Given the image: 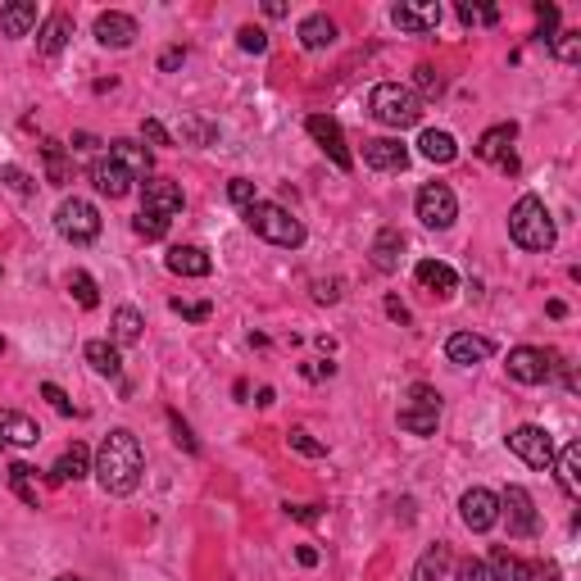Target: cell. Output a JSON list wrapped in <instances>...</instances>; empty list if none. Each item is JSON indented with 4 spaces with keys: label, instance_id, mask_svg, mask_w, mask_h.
Here are the masks:
<instances>
[{
    "label": "cell",
    "instance_id": "30bf717a",
    "mask_svg": "<svg viewBox=\"0 0 581 581\" xmlns=\"http://www.w3.org/2000/svg\"><path fill=\"white\" fill-rule=\"evenodd\" d=\"M309 137L318 141V146H323V155L332 159L336 168H341V173H350V168H355V155H350V146H345V132H341V123L336 119H327V114H309Z\"/></svg>",
    "mask_w": 581,
    "mask_h": 581
},
{
    "label": "cell",
    "instance_id": "816d5d0a",
    "mask_svg": "<svg viewBox=\"0 0 581 581\" xmlns=\"http://www.w3.org/2000/svg\"><path fill=\"white\" fill-rule=\"evenodd\" d=\"M459 581H491V572H486V563L468 559V563H459Z\"/></svg>",
    "mask_w": 581,
    "mask_h": 581
},
{
    "label": "cell",
    "instance_id": "9c48e42d",
    "mask_svg": "<svg viewBox=\"0 0 581 581\" xmlns=\"http://www.w3.org/2000/svg\"><path fill=\"white\" fill-rule=\"evenodd\" d=\"M459 518H463V527H468V532H491L495 522H500V495L486 491V486H473V491H463Z\"/></svg>",
    "mask_w": 581,
    "mask_h": 581
},
{
    "label": "cell",
    "instance_id": "f5cc1de1",
    "mask_svg": "<svg viewBox=\"0 0 581 581\" xmlns=\"http://www.w3.org/2000/svg\"><path fill=\"white\" fill-rule=\"evenodd\" d=\"M187 137L196 141V146H205V141H214V128H209V123H200V119H187Z\"/></svg>",
    "mask_w": 581,
    "mask_h": 581
},
{
    "label": "cell",
    "instance_id": "ffe728a7",
    "mask_svg": "<svg viewBox=\"0 0 581 581\" xmlns=\"http://www.w3.org/2000/svg\"><path fill=\"white\" fill-rule=\"evenodd\" d=\"M418 286H427L432 296H454L459 291V273H454L450 264H441V259H423V264L414 268Z\"/></svg>",
    "mask_w": 581,
    "mask_h": 581
},
{
    "label": "cell",
    "instance_id": "ee69618b",
    "mask_svg": "<svg viewBox=\"0 0 581 581\" xmlns=\"http://www.w3.org/2000/svg\"><path fill=\"white\" fill-rule=\"evenodd\" d=\"M227 196H232V205L246 214L250 205H255V182H246V178H232V187H227Z\"/></svg>",
    "mask_w": 581,
    "mask_h": 581
},
{
    "label": "cell",
    "instance_id": "6f0895ef",
    "mask_svg": "<svg viewBox=\"0 0 581 581\" xmlns=\"http://www.w3.org/2000/svg\"><path fill=\"white\" fill-rule=\"evenodd\" d=\"M286 513L296 522H318V504H286Z\"/></svg>",
    "mask_w": 581,
    "mask_h": 581
},
{
    "label": "cell",
    "instance_id": "d6986e66",
    "mask_svg": "<svg viewBox=\"0 0 581 581\" xmlns=\"http://www.w3.org/2000/svg\"><path fill=\"white\" fill-rule=\"evenodd\" d=\"M109 159H114V164H119V168H128L132 178H150V168H155L150 150L141 146V141H128V137L109 141Z\"/></svg>",
    "mask_w": 581,
    "mask_h": 581
},
{
    "label": "cell",
    "instance_id": "277c9868",
    "mask_svg": "<svg viewBox=\"0 0 581 581\" xmlns=\"http://www.w3.org/2000/svg\"><path fill=\"white\" fill-rule=\"evenodd\" d=\"M368 109H373V119L382 123V128H414L418 119H423V100H418V91L400 87V82H382V87H373V96H368Z\"/></svg>",
    "mask_w": 581,
    "mask_h": 581
},
{
    "label": "cell",
    "instance_id": "7402d4cb",
    "mask_svg": "<svg viewBox=\"0 0 581 581\" xmlns=\"http://www.w3.org/2000/svg\"><path fill=\"white\" fill-rule=\"evenodd\" d=\"M164 264H168V273H178V277H209V268H214L200 246H173Z\"/></svg>",
    "mask_w": 581,
    "mask_h": 581
},
{
    "label": "cell",
    "instance_id": "ab89813d",
    "mask_svg": "<svg viewBox=\"0 0 581 581\" xmlns=\"http://www.w3.org/2000/svg\"><path fill=\"white\" fill-rule=\"evenodd\" d=\"M132 232H137L141 241H159L168 232V218H159V214H146V209H141L137 218H132Z\"/></svg>",
    "mask_w": 581,
    "mask_h": 581
},
{
    "label": "cell",
    "instance_id": "c3c4849f",
    "mask_svg": "<svg viewBox=\"0 0 581 581\" xmlns=\"http://www.w3.org/2000/svg\"><path fill=\"white\" fill-rule=\"evenodd\" d=\"M41 395H46V400H50V404H55V414H64V418H69V414H73V404H69V395H64V391H60V386H55V382H41Z\"/></svg>",
    "mask_w": 581,
    "mask_h": 581
},
{
    "label": "cell",
    "instance_id": "ba28073f",
    "mask_svg": "<svg viewBox=\"0 0 581 581\" xmlns=\"http://www.w3.org/2000/svg\"><path fill=\"white\" fill-rule=\"evenodd\" d=\"M418 218H423L427 227H436V232L454 227V218H459V200H454V191L445 187V182H427V187L418 191Z\"/></svg>",
    "mask_w": 581,
    "mask_h": 581
},
{
    "label": "cell",
    "instance_id": "8d00e7d4",
    "mask_svg": "<svg viewBox=\"0 0 581 581\" xmlns=\"http://www.w3.org/2000/svg\"><path fill=\"white\" fill-rule=\"evenodd\" d=\"M10 486H14V495H19L23 504H32V509L41 504V491H37V482H32L28 463H10Z\"/></svg>",
    "mask_w": 581,
    "mask_h": 581
},
{
    "label": "cell",
    "instance_id": "7a4b0ae2",
    "mask_svg": "<svg viewBox=\"0 0 581 581\" xmlns=\"http://www.w3.org/2000/svg\"><path fill=\"white\" fill-rule=\"evenodd\" d=\"M509 237L518 241L522 250H532V255L554 250V218H550V209H545L541 196H522L518 205L509 209Z\"/></svg>",
    "mask_w": 581,
    "mask_h": 581
},
{
    "label": "cell",
    "instance_id": "1f68e13d",
    "mask_svg": "<svg viewBox=\"0 0 581 581\" xmlns=\"http://www.w3.org/2000/svg\"><path fill=\"white\" fill-rule=\"evenodd\" d=\"M141 327H146V318H141L132 305L114 309V341H119V345H137L141 341Z\"/></svg>",
    "mask_w": 581,
    "mask_h": 581
},
{
    "label": "cell",
    "instance_id": "9a60e30c",
    "mask_svg": "<svg viewBox=\"0 0 581 581\" xmlns=\"http://www.w3.org/2000/svg\"><path fill=\"white\" fill-rule=\"evenodd\" d=\"M132 182H137V178H132L128 168H119V164H114V159H109V155L91 164V187H96L100 196H109V200H123V196H128V191H132Z\"/></svg>",
    "mask_w": 581,
    "mask_h": 581
},
{
    "label": "cell",
    "instance_id": "94428289",
    "mask_svg": "<svg viewBox=\"0 0 581 581\" xmlns=\"http://www.w3.org/2000/svg\"><path fill=\"white\" fill-rule=\"evenodd\" d=\"M296 559L305 563V568H314V563H318V550H314V545H300V550H296Z\"/></svg>",
    "mask_w": 581,
    "mask_h": 581
},
{
    "label": "cell",
    "instance_id": "681fc988",
    "mask_svg": "<svg viewBox=\"0 0 581 581\" xmlns=\"http://www.w3.org/2000/svg\"><path fill=\"white\" fill-rule=\"evenodd\" d=\"M141 137L150 141V146H173V137H168V128L159 119H146L141 123Z\"/></svg>",
    "mask_w": 581,
    "mask_h": 581
},
{
    "label": "cell",
    "instance_id": "4fadbf2b",
    "mask_svg": "<svg viewBox=\"0 0 581 581\" xmlns=\"http://www.w3.org/2000/svg\"><path fill=\"white\" fill-rule=\"evenodd\" d=\"M141 209H146V214H159V218L182 214V187L168 178H146V187H141Z\"/></svg>",
    "mask_w": 581,
    "mask_h": 581
},
{
    "label": "cell",
    "instance_id": "f907efd6",
    "mask_svg": "<svg viewBox=\"0 0 581 581\" xmlns=\"http://www.w3.org/2000/svg\"><path fill=\"white\" fill-rule=\"evenodd\" d=\"M522 581H559V563H527Z\"/></svg>",
    "mask_w": 581,
    "mask_h": 581
},
{
    "label": "cell",
    "instance_id": "e7e4bbea",
    "mask_svg": "<svg viewBox=\"0 0 581 581\" xmlns=\"http://www.w3.org/2000/svg\"><path fill=\"white\" fill-rule=\"evenodd\" d=\"M73 150H96V137H87V132H78V137H73Z\"/></svg>",
    "mask_w": 581,
    "mask_h": 581
},
{
    "label": "cell",
    "instance_id": "9f6ffc18",
    "mask_svg": "<svg viewBox=\"0 0 581 581\" xmlns=\"http://www.w3.org/2000/svg\"><path fill=\"white\" fill-rule=\"evenodd\" d=\"M418 87H423V91H441V73H436L432 64H423V69H418Z\"/></svg>",
    "mask_w": 581,
    "mask_h": 581
},
{
    "label": "cell",
    "instance_id": "6125c7cd",
    "mask_svg": "<svg viewBox=\"0 0 581 581\" xmlns=\"http://www.w3.org/2000/svg\"><path fill=\"white\" fill-rule=\"evenodd\" d=\"M332 373H336L332 364H309V368H305V377H314V382H318V377H332Z\"/></svg>",
    "mask_w": 581,
    "mask_h": 581
},
{
    "label": "cell",
    "instance_id": "5bb4252c",
    "mask_svg": "<svg viewBox=\"0 0 581 581\" xmlns=\"http://www.w3.org/2000/svg\"><path fill=\"white\" fill-rule=\"evenodd\" d=\"M364 164L377 168V173H404L409 168V150L395 137H373V141H364Z\"/></svg>",
    "mask_w": 581,
    "mask_h": 581
},
{
    "label": "cell",
    "instance_id": "bcb514c9",
    "mask_svg": "<svg viewBox=\"0 0 581 581\" xmlns=\"http://www.w3.org/2000/svg\"><path fill=\"white\" fill-rule=\"evenodd\" d=\"M173 314H182V318H191V323H205L214 309L205 305V300H173Z\"/></svg>",
    "mask_w": 581,
    "mask_h": 581
},
{
    "label": "cell",
    "instance_id": "52a82bcc",
    "mask_svg": "<svg viewBox=\"0 0 581 581\" xmlns=\"http://www.w3.org/2000/svg\"><path fill=\"white\" fill-rule=\"evenodd\" d=\"M509 450L518 454L527 468H541V473H550V468H554V441H550V432H545V427H536V423L513 427V432H509Z\"/></svg>",
    "mask_w": 581,
    "mask_h": 581
},
{
    "label": "cell",
    "instance_id": "6da1fadb",
    "mask_svg": "<svg viewBox=\"0 0 581 581\" xmlns=\"http://www.w3.org/2000/svg\"><path fill=\"white\" fill-rule=\"evenodd\" d=\"M91 473L100 477V491H105V495H132L141 486V473H146L141 441L128 432V427H114V432L100 441Z\"/></svg>",
    "mask_w": 581,
    "mask_h": 581
},
{
    "label": "cell",
    "instance_id": "5b68a950",
    "mask_svg": "<svg viewBox=\"0 0 581 581\" xmlns=\"http://www.w3.org/2000/svg\"><path fill=\"white\" fill-rule=\"evenodd\" d=\"M55 227H60V237L73 241V246H91V241L100 237V209L91 205V200L73 196L55 209Z\"/></svg>",
    "mask_w": 581,
    "mask_h": 581
},
{
    "label": "cell",
    "instance_id": "f1b7e54d",
    "mask_svg": "<svg viewBox=\"0 0 581 581\" xmlns=\"http://www.w3.org/2000/svg\"><path fill=\"white\" fill-rule=\"evenodd\" d=\"M554 468H559V486L568 495H581V445H563L559 454H554Z\"/></svg>",
    "mask_w": 581,
    "mask_h": 581
},
{
    "label": "cell",
    "instance_id": "8992f818",
    "mask_svg": "<svg viewBox=\"0 0 581 581\" xmlns=\"http://www.w3.org/2000/svg\"><path fill=\"white\" fill-rule=\"evenodd\" d=\"M500 518L509 522V536H518V541H532L541 532V513H536V500L527 486H509L500 495Z\"/></svg>",
    "mask_w": 581,
    "mask_h": 581
},
{
    "label": "cell",
    "instance_id": "d590c367",
    "mask_svg": "<svg viewBox=\"0 0 581 581\" xmlns=\"http://www.w3.org/2000/svg\"><path fill=\"white\" fill-rule=\"evenodd\" d=\"M459 23L463 28H491V23H500V10L495 5H473V0H459Z\"/></svg>",
    "mask_w": 581,
    "mask_h": 581
},
{
    "label": "cell",
    "instance_id": "484cf974",
    "mask_svg": "<svg viewBox=\"0 0 581 581\" xmlns=\"http://www.w3.org/2000/svg\"><path fill=\"white\" fill-rule=\"evenodd\" d=\"M50 473H55V482H82V477L91 473V450H87V445L73 441L69 450L60 454V463H55Z\"/></svg>",
    "mask_w": 581,
    "mask_h": 581
},
{
    "label": "cell",
    "instance_id": "83f0119b",
    "mask_svg": "<svg viewBox=\"0 0 581 581\" xmlns=\"http://www.w3.org/2000/svg\"><path fill=\"white\" fill-rule=\"evenodd\" d=\"M336 41V23L327 19V14H309V19H300V46L305 50H327Z\"/></svg>",
    "mask_w": 581,
    "mask_h": 581
},
{
    "label": "cell",
    "instance_id": "4dcf8cb0",
    "mask_svg": "<svg viewBox=\"0 0 581 581\" xmlns=\"http://www.w3.org/2000/svg\"><path fill=\"white\" fill-rule=\"evenodd\" d=\"M87 364L96 368L100 377H119V368H123L119 345H109V341H87Z\"/></svg>",
    "mask_w": 581,
    "mask_h": 581
},
{
    "label": "cell",
    "instance_id": "60d3db41",
    "mask_svg": "<svg viewBox=\"0 0 581 581\" xmlns=\"http://www.w3.org/2000/svg\"><path fill=\"white\" fill-rule=\"evenodd\" d=\"M550 46H554V55H559L563 64H577L581 60V32H559Z\"/></svg>",
    "mask_w": 581,
    "mask_h": 581
},
{
    "label": "cell",
    "instance_id": "74e56055",
    "mask_svg": "<svg viewBox=\"0 0 581 581\" xmlns=\"http://www.w3.org/2000/svg\"><path fill=\"white\" fill-rule=\"evenodd\" d=\"M69 291H73V300H78L82 309H96L100 305V291H96V282H91V273H69Z\"/></svg>",
    "mask_w": 581,
    "mask_h": 581
},
{
    "label": "cell",
    "instance_id": "e0dca14e",
    "mask_svg": "<svg viewBox=\"0 0 581 581\" xmlns=\"http://www.w3.org/2000/svg\"><path fill=\"white\" fill-rule=\"evenodd\" d=\"M445 359L459 368H473V364H482V359H491V341H486V336H473V332H454L450 341H445Z\"/></svg>",
    "mask_w": 581,
    "mask_h": 581
},
{
    "label": "cell",
    "instance_id": "d4e9b609",
    "mask_svg": "<svg viewBox=\"0 0 581 581\" xmlns=\"http://www.w3.org/2000/svg\"><path fill=\"white\" fill-rule=\"evenodd\" d=\"M69 37H73V19H69V14H50V19L41 23V32H37V50L55 60V55L69 46Z\"/></svg>",
    "mask_w": 581,
    "mask_h": 581
},
{
    "label": "cell",
    "instance_id": "8fae6325",
    "mask_svg": "<svg viewBox=\"0 0 581 581\" xmlns=\"http://www.w3.org/2000/svg\"><path fill=\"white\" fill-rule=\"evenodd\" d=\"M554 373V355H545V350H536V345H518V350H509V377L522 386H541L550 382Z\"/></svg>",
    "mask_w": 581,
    "mask_h": 581
},
{
    "label": "cell",
    "instance_id": "2e32d148",
    "mask_svg": "<svg viewBox=\"0 0 581 581\" xmlns=\"http://www.w3.org/2000/svg\"><path fill=\"white\" fill-rule=\"evenodd\" d=\"M391 23L400 32H414V37H423V32H432L436 23H441V5H436V0H423V5H395Z\"/></svg>",
    "mask_w": 581,
    "mask_h": 581
},
{
    "label": "cell",
    "instance_id": "cb8c5ba5",
    "mask_svg": "<svg viewBox=\"0 0 581 581\" xmlns=\"http://www.w3.org/2000/svg\"><path fill=\"white\" fill-rule=\"evenodd\" d=\"M400 427L409 436H436V427H441V404H404Z\"/></svg>",
    "mask_w": 581,
    "mask_h": 581
},
{
    "label": "cell",
    "instance_id": "f35d334b",
    "mask_svg": "<svg viewBox=\"0 0 581 581\" xmlns=\"http://www.w3.org/2000/svg\"><path fill=\"white\" fill-rule=\"evenodd\" d=\"M286 445H291L296 454H305V459H323V454H327V445L314 441L305 427H291V432H286Z\"/></svg>",
    "mask_w": 581,
    "mask_h": 581
},
{
    "label": "cell",
    "instance_id": "603a6c76",
    "mask_svg": "<svg viewBox=\"0 0 581 581\" xmlns=\"http://www.w3.org/2000/svg\"><path fill=\"white\" fill-rule=\"evenodd\" d=\"M37 445L41 441V427L32 423L28 414H19V409H5L0 414V445Z\"/></svg>",
    "mask_w": 581,
    "mask_h": 581
},
{
    "label": "cell",
    "instance_id": "11a10c76",
    "mask_svg": "<svg viewBox=\"0 0 581 581\" xmlns=\"http://www.w3.org/2000/svg\"><path fill=\"white\" fill-rule=\"evenodd\" d=\"M409 404H441V395H436L432 386L418 382V386H409Z\"/></svg>",
    "mask_w": 581,
    "mask_h": 581
},
{
    "label": "cell",
    "instance_id": "ac0fdd59",
    "mask_svg": "<svg viewBox=\"0 0 581 581\" xmlns=\"http://www.w3.org/2000/svg\"><path fill=\"white\" fill-rule=\"evenodd\" d=\"M368 255H373L377 273H395L400 259H404V232L400 227H382V232L373 237V250H368Z\"/></svg>",
    "mask_w": 581,
    "mask_h": 581
},
{
    "label": "cell",
    "instance_id": "680465c9",
    "mask_svg": "<svg viewBox=\"0 0 581 581\" xmlns=\"http://www.w3.org/2000/svg\"><path fill=\"white\" fill-rule=\"evenodd\" d=\"M323 305H332V300H341V282H318V291H314Z\"/></svg>",
    "mask_w": 581,
    "mask_h": 581
},
{
    "label": "cell",
    "instance_id": "44dd1931",
    "mask_svg": "<svg viewBox=\"0 0 581 581\" xmlns=\"http://www.w3.org/2000/svg\"><path fill=\"white\" fill-rule=\"evenodd\" d=\"M32 28H37V5H32V0L0 5V37H28Z\"/></svg>",
    "mask_w": 581,
    "mask_h": 581
},
{
    "label": "cell",
    "instance_id": "7bdbcfd3",
    "mask_svg": "<svg viewBox=\"0 0 581 581\" xmlns=\"http://www.w3.org/2000/svg\"><path fill=\"white\" fill-rule=\"evenodd\" d=\"M0 178H5V187H10V191H19V196H32V191H37V182H32L19 164H5V168H0Z\"/></svg>",
    "mask_w": 581,
    "mask_h": 581
},
{
    "label": "cell",
    "instance_id": "e575fe53",
    "mask_svg": "<svg viewBox=\"0 0 581 581\" xmlns=\"http://www.w3.org/2000/svg\"><path fill=\"white\" fill-rule=\"evenodd\" d=\"M445 568H450V554H445V545H432V550H427L423 559H418L414 581H441Z\"/></svg>",
    "mask_w": 581,
    "mask_h": 581
},
{
    "label": "cell",
    "instance_id": "03108f58",
    "mask_svg": "<svg viewBox=\"0 0 581 581\" xmlns=\"http://www.w3.org/2000/svg\"><path fill=\"white\" fill-rule=\"evenodd\" d=\"M55 581H82V577H73V572H64V577H55Z\"/></svg>",
    "mask_w": 581,
    "mask_h": 581
},
{
    "label": "cell",
    "instance_id": "7c38bea8",
    "mask_svg": "<svg viewBox=\"0 0 581 581\" xmlns=\"http://www.w3.org/2000/svg\"><path fill=\"white\" fill-rule=\"evenodd\" d=\"M137 37H141L137 19H132V14H123V10H105L96 19V41L105 50H128Z\"/></svg>",
    "mask_w": 581,
    "mask_h": 581
},
{
    "label": "cell",
    "instance_id": "836d02e7",
    "mask_svg": "<svg viewBox=\"0 0 581 581\" xmlns=\"http://www.w3.org/2000/svg\"><path fill=\"white\" fill-rule=\"evenodd\" d=\"M41 155H46L50 187H64V182H69V155H64V146H60V141H46V146H41Z\"/></svg>",
    "mask_w": 581,
    "mask_h": 581
},
{
    "label": "cell",
    "instance_id": "3957f363",
    "mask_svg": "<svg viewBox=\"0 0 581 581\" xmlns=\"http://www.w3.org/2000/svg\"><path fill=\"white\" fill-rule=\"evenodd\" d=\"M246 227L255 237H264L268 246H282V250L305 246V223H300L291 209L273 205V200H255V205L246 209Z\"/></svg>",
    "mask_w": 581,
    "mask_h": 581
},
{
    "label": "cell",
    "instance_id": "003e7915",
    "mask_svg": "<svg viewBox=\"0 0 581 581\" xmlns=\"http://www.w3.org/2000/svg\"><path fill=\"white\" fill-rule=\"evenodd\" d=\"M0 350H5V336H0Z\"/></svg>",
    "mask_w": 581,
    "mask_h": 581
},
{
    "label": "cell",
    "instance_id": "db71d44e",
    "mask_svg": "<svg viewBox=\"0 0 581 581\" xmlns=\"http://www.w3.org/2000/svg\"><path fill=\"white\" fill-rule=\"evenodd\" d=\"M182 60H187V50H182V46H168L164 55H159V69H164V73H173Z\"/></svg>",
    "mask_w": 581,
    "mask_h": 581
},
{
    "label": "cell",
    "instance_id": "f546056e",
    "mask_svg": "<svg viewBox=\"0 0 581 581\" xmlns=\"http://www.w3.org/2000/svg\"><path fill=\"white\" fill-rule=\"evenodd\" d=\"M513 137H518V123H495V128L482 132V141H477V155L482 159H504L513 146Z\"/></svg>",
    "mask_w": 581,
    "mask_h": 581
},
{
    "label": "cell",
    "instance_id": "be15d7a7",
    "mask_svg": "<svg viewBox=\"0 0 581 581\" xmlns=\"http://www.w3.org/2000/svg\"><path fill=\"white\" fill-rule=\"evenodd\" d=\"M264 14H268V19H286V5H282V0H268Z\"/></svg>",
    "mask_w": 581,
    "mask_h": 581
},
{
    "label": "cell",
    "instance_id": "4316f807",
    "mask_svg": "<svg viewBox=\"0 0 581 581\" xmlns=\"http://www.w3.org/2000/svg\"><path fill=\"white\" fill-rule=\"evenodd\" d=\"M418 150H423V159H432V164H454V159H459V141L441 128H427L423 137H418Z\"/></svg>",
    "mask_w": 581,
    "mask_h": 581
},
{
    "label": "cell",
    "instance_id": "91938a15",
    "mask_svg": "<svg viewBox=\"0 0 581 581\" xmlns=\"http://www.w3.org/2000/svg\"><path fill=\"white\" fill-rule=\"evenodd\" d=\"M386 314H391L395 323H409V309H404V305H400V300H395V296L386 300Z\"/></svg>",
    "mask_w": 581,
    "mask_h": 581
},
{
    "label": "cell",
    "instance_id": "f6af8a7d",
    "mask_svg": "<svg viewBox=\"0 0 581 581\" xmlns=\"http://www.w3.org/2000/svg\"><path fill=\"white\" fill-rule=\"evenodd\" d=\"M536 19H541V32H536V37H541L545 46H550V41H554V28H559V5H536Z\"/></svg>",
    "mask_w": 581,
    "mask_h": 581
},
{
    "label": "cell",
    "instance_id": "7dc6e473",
    "mask_svg": "<svg viewBox=\"0 0 581 581\" xmlns=\"http://www.w3.org/2000/svg\"><path fill=\"white\" fill-rule=\"evenodd\" d=\"M168 423H173V441H178L182 450H187V454H196V450H200V445H196V436H191V427L182 423L178 414H168Z\"/></svg>",
    "mask_w": 581,
    "mask_h": 581
},
{
    "label": "cell",
    "instance_id": "d6a6232c",
    "mask_svg": "<svg viewBox=\"0 0 581 581\" xmlns=\"http://www.w3.org/2000/svg\"><path fill=\"white\" fill-rule=\"evenodd\" d=\"M486 572H491V581H522V572H527V563L513 559L509 550H491V563H486Z\"/></svg>",
    "mask_w": 581,
    "mask_h": 581
},
{
    "label": "cell",
    "instance_id": "b9f144b4",
    "mask_svg": "<svg viewBox=\"0 0 581 581\" xmlns=\"http://www.w3.org/2000/svg\"><path fill=\"white\" fill-rule=\"evenodd\" d=\"M237 46L246 50V55H264V50H268V32L255 28V23H246V28L237 32Z\"/></svg>",
    "mask_w": 581,
    "mask_h": 581
}]
</instances>
